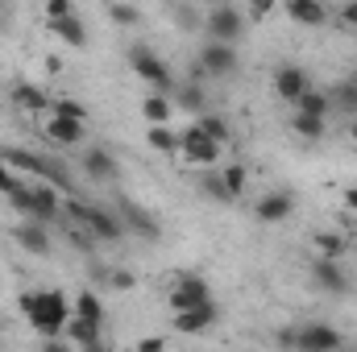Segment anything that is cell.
I'll return each mask as SVG.
<instances>
[{"label":"cell","instance_id":"6da1fadb","mask_svg":"<svg viewBox=\"0 0 357 352\" xmlns=\"http://www.w3.org/2000/svg\"><path fill=\"white\" fill-rule=\"evenodd\" d=\"M17 307L25 311V319L33 323V332H42L46 340H59L71 323V303L63 290H25L17 298Z\"/></svg>","mask_w":357,"mask_h":352},{"label":"cell","instance_id":"7a4b0ae2","mask_svg":"<svg viewBox=\"0 0 357 352\" xmlns=\"http://www.w3.org/2000/svg\"><path fill=\"white\" fill-rule=\"evenodd\" d=\"M8 203L25 216V220H33V224H54V216H59V207H63V199H59V191L50 186V182H38V186H17L13 195H8Z\"/></svg>","mask_w":357,"mask_h":352},{"label":"cell","instance_id":"3957f363","mask_svg":"<svg viewBox=\"0 0 357 352\" xmlns=\"http://www.w3.org/2000/svg\"><path fill=\"white\" fill-rule=\"evenodd\" d=\"M67 216H71L79 228H88L96 241H121V237H125L121 216L108 211V207H96V203H84V199H67Z\"/></svg>","mask_w":357,"mask_h":352},{"label":"cell","instance_id":"277c9868","mask_svg":"<svg viewBox=\"0 0 357 352\" xmlns=\"http://www.w3.org/2000/svg\"><path fill=\"white\" fill-rule=\"evenodd\" d=\"M204 33L208 42H220V46H237L241 33H245V13L233 8V4H216L204 13Z\"/></svg>","mask_w":357,"mask_h":352},{"label":"cell","instance_id":"5b68a950","mask_svg":"<svg viewBox=\"0 0 357 352\" xmlns=\"http://www.w3.org/2000/svg\"><path fill=\"white\" fill-rule=\"evenodd\" d=\"M129 63H133V75H142L150 88L158 91V95H167V91L175 88V71H171V67H167L150 46H142V42H137V46L129 50Z\"/></svg>","mask_w":357,"mask_h":352},{"label":"cell","instance_id":"8992f818","mask_svg":"<svg viewBox=\"0 0 357 352\" xmlns=\"http://www.w3.org/2000/svg\"><path fill=\"white\" fill-rule=\"evenodd\" d=\"M178 158L191 162V166H216V162H220V145L208 141V137L191 125V129L178 133Z\"/></svg>","mask_w":357,"mask_h":352},{"label":"cell","instance_id":"52a82bcc","mask_svg":"<svg viewBox=\"0 0 357 352\" xmlns=\"http://www.w3.org/2000/svg\"><path fill=\"white\" fill-rule=\"evenodd\" d=\"M208 303H212L208 282H204V278H195V273H178L175 290H171V311L183 315V311H195V307H208Z\"/></svg>","mask_w":357,"mask_h":352},{"label":"cell","instance_id":"ba28073f","mask_svg":"<svg viewBox=\"0 0 357 352\" xmlns=\"http://www.w3.org/2000/svg\"><path fill=\"white\" fill-rule=\"evenodd\" d=\"M195 63H199V71H204V75H212V79H225V75H233V71H237V46L204 42Z\"/></svg>","mask_w":357,"mask_h":352},{"label":"cell","instance_id":"9c48e42d","mask_svg":"<svg viewBox=\"0 0 357 352\" xmlns=\"http://www.w3.org/2000/svg\"><path fill=\"white\" fill-rule=\"evenodd\" d=\"M295 349L299 352H341L345 340H341V332H337L333 323H303Z\"/></svg>","mask_w":357,"mask_h":352},{"label":"cell","instance_id":"30bf717a","mask_svg":"<svg viewBox=\"0 0 357 352\" xmlns=\"http://www.w3.org/2000/svg\"><path fill=\"white\" fill-rule=\"evenodd\" d=\"M116 216H121V224H125L129 232H137L142 241H158V237H162L158 220H154L146 207H137L133 199H116Z\"/></svg>","mask_w":357,"mask_h":352},{"label":"cell","instance_id":"8fae6325","mask_svg":"<svg viewBox=\"0 0 357 352\" xmlns=\"http://www.w3.org/2000/svg\"><path fill=\"white\" fill-rule=\"evenodd\" d=\"M13 241H17L25 253H33V257H50V249H54L46 224H33V220H21V224L13 228Z\"/></svg>","mask_w":357,"mask_h":352},{"label":"cell","instance_id":"7c38bea8","mask_svg":"<svg viewBox=\"0 0 357 352\" xmlns=\"http://www.w3.org/2000/svg\"><path fill=\"white\" fill-rule=\"evenodd\" d=\"M307 88H312V83H307L303 67H295V63H282V67L274 71V91H278V99H287V104H299Z\"/></svg>","mask_w":357,"mask_h":352},{"label":"cell","instance_id":"4fadbf2b","mask_svg":"<svg viewBox=\"0 0 357 352\" xmlns=\"http://www.w3.org/2000/svg\"><path fill=\"white\" fill-rule=\"evenodd\" d=\"M42 133H46V141H54V145H63V150H71V145H79L88 133H84V125L79 120H67V116H46L42 120Z\"/></svg>","mask_w":357,"mask_h":352},{"label":"cell","instance_id":"5bb4252c","mask_svg":"<svg viewBox=\"0 0 357 352\" xmlns=\"http://www.w3.org/2000/svg\"><path fill=\"white\" fill-rule=\"evenodd\" d=\"M79 170H84V178H91V182H112V178H116V158H112L108 150L91 145V150L79 154Z\"/></svg>","mask_w":357,"mask_h":352},{"label":"cell","instance_id":"9a60e30c","mask_svg":"<svg viewBox=\"0 0 357 352\" xmlns=\"http://www.w3.org/2000/svg\"><path fill=\"white\" fill-rule=\"evenodd\" d=\"M312 282H316L320 290H328V294H349V278H345L341 262L316 257V262H312Z\"/></svg>","mask_w":357,"mask_h":352},{"label":"cell","instance_id":"2e32d148","mask_svg":"<svg viewBox=\"0 0 357 352\" xmlns=\"http://www.w3.org/2000/svg\"><path fill=\"white\" fill-rule=\"evenodd\" d=\"M291 211H295V199H291L287 191H270V195H262V199L254 203V216H258L262 224H282Z\"/></svg>","mask_w":357,"mask_h":352},{"label":"cell","instance_id":"e0dca14e","mask_svg":"<svg viewBox=\"0 0 357 352\" xmlns=\"http://www.w3.org/2000/svg\"><path fill=\"white\" fill-rule=\"evenodd\" d=\"M216 319H220V311H216V303H208V307H195V311L175 315V332H183V336H199V332H208Z\"/></svg>","mask_w":357,"mask_h":352},{"label":"cell","instance_id":"ac0fdd59","mask_svg":"<svg viewBox=\"0 0 357 352\" xmlns=\"http://www.w3.org/2000/svg\"><path fill=\"white\" fill-rule=\"evenodd\" d=\"M171 104L175 108H183V112H195V116H204L208 112V91H204V83H178L175 95H171Z\"/></svg>","mask_w":357,"mask_h":352},{"label":"cell","instance_id":"d6986e66","mask_svg":"<svg viewBox=\"0 0 357 352\" xmlns=\"http://www.w3.org/2000/svg\"><path fill=\"white\" fill-rule=\"evenodd\" d=\"M287 17L299 21V25H324L328 21V8L320 0H287Z\"/></svg>","mask_w":357,"mask_h":352},{"label":"cell","instance_id":"ffe728a7","mask_svg":"<svg viewBox=\"0 0 357 352\" xmlns=\"http://www.w3.org/2000/svg\"><path fill=\"white\" fill-rule=\"evenodd\" d=\"M46 29H50V33H59L67 46H79V50L88 46V29H84V21H79L75 13H71V17H63V21H46Z\"/></svg>","mask_w":357,"mask_h":352},{"label":"cell","instance_id":"44dd1931","mask_svg":"<svg viewBox=\"0 0 357 352\" xmlns=\"http://www.w3.org/2000/svg\"><path fill=\"white\" fill-rule=\"evenodd\" d=\"M8 99H13L17 108H29V112H46V104H54V99H50L46 91H42V88H33V83H13Z\"/></svg>","mask_w":357,"mask_h":352},{"label":"cell","instance_id":"7402d4cb","mask_svg":"<svg viewBox=\"0 0 357 352\" xmlns=\"http://www.w3.org/2000/svg\"><path fill=\"white\" fill-rule=\"evenodd\" d=\"M63 336H67L71 344H79V352H91L96 344H104V340H100V328H96V323H84V319H75V315H71V323H67Z\"/></svg>","mask_w":357,"mask_h":352},{"label":"cell","instance_id":"603a6c76","mask_svg":"<svg viewBox=\"0 0 357 352\" xmlns=\"http://www.w3.org/2000/svg\"><path fill=\"white\" fill-rule=\"evenodd\" d=\"M312 245H316V257H328V262H341L349 241L341 232H312Z\"/></svg>","mask_w":357,"mask_h":352},{"label":"cell","instance_id":"cb8c5ba5","mask_svg":"<svg viewBox=\"0 0 357 352\" xmlns=\"http://www.w3.org/2000/svg\"><path fill=\"white\" fill-rule=\"evenodd\" d=\"M195 129H199L208 141H216V145H225V141L233 137V129H229V120H225L220 112H204V116L195 120Z\"/></svg>","mask_w":357,"mask_h":352},{"label":"cell","instance_id":"d4e9b609","mask_svg":"<svg viewBox=\"0 0 357 352\" xmlns=\"http://www.w3.org/2000/svg\"><path fill=\"white\" fill-rule=\"evenodd\" d=\"M171 112H175L171 95H158V91H154V95H146V99H142V116H146L150 125H167V120H171Z\"/></svg>","mask_w":357,"mask_h":352},{"label":"cell","instance_id":"484cf974","mask_svg":"<svg viewBox=\"0 0 357 352\" xmlns=\"http://www.w3.org/2000/svg\"><path fill=\"white\" fill-rule=\"evenodd\" d=\"M75 319H84V323H104V303H100V294H91V290H79V298H75Z\"/></svg>","mask_w":357,"mask_h":352},{"label":"cell","instance_id":"4316f807","mask_svg":"<svg viewBox=\"0 0 357 352\" xmlns=\"http://www.w3.org/2000/svg\"><path fill=\"white\" fill-rule=\"evenodd\" d=\"M328 99H333L341 112H349V116L357 120V71H354V75H345V79L337 83V91H333Z\"/></svg>","mask_w":357,"mask_h":352},{"label":"cell","instance_id":"83f0119b","mask_svg":"<svg viewBox=\"0 0 357 352\" xmlns=\"http://www.w3.org/2000/svg\"><path fill=\"white\" fill-rule=\"evenodd\" d=\"M146 141H150V150H158V154H178V133L171 125H150V129H146Z\"/></svg>","mask_w":357,"mask_h":352},{"label":"cell","instance_id":"f1b7e54d","mask_svg":"<svg viewBox=\"0 0 357 352\" xmlns=\"http://www.w3.org/2000/svg\"><path fill=\"white\" fill-rule=\"evenodd\" d=\"M328 108H333V99H328V95H324V91H303V99H299V104H295V112H299V116H316V120H324V116H328Z\"/></svg>","mask_w":357,"mask_h":352},{"label":"cell","instance_id":"f546056e","mask_svg":"<svg viewBox=\"0 0 357 352\" xmlns=\"http://www.w3.org/2000/svg\"><path fill=\"white\" fill-rule=\"evenodd\" d=\"M199 191H204L208 199H216V203H233V195H229V186H225L220 170H208V175L199 178Z\"/></svg>","mask_w":357,"mask_h":352},{"label":"cell","instance_id":"4dcf8cb0","mask_svg":"<svg viewBox=\"0 0 357 352\" xmlns=\"http://www.w3.org/2000/svg\"><path fill=\"white\" fill-rule=\"evenodd\" d=\"M291 129H295L299 137H307V141H320V137H324V120H316V116H299V112H295Z\"/></svg>","mask_w":357,"mask_h":352},{"label":"cell","instance_id":"1f68e13d","mask_svg":"<svg viewBox=\"0 0 357 352\" xmlns=\"http://www.w3.org/2000/svg\"><path fill=\"white\" fill-rule=\"evenodd\" d=\"M220 178H225V186H229V195H233V203H237V199L245 195V182H250V178H245V166H225Z\"/></svg>","mask_w":357,"mask_h":352},{"label":"cell","instance_id":"d6a6232c","mask_svg":"<svg viewBox=\"0 0 357 352\" xmlns=\"http://www.w3.org/2000/svg\"><path fill=\"white\" fill-rule=\"evenodd\" d=\"M171 17H175V25H183V29H204V17H199L191 4H175Z\"/></svg>","mask_w":357,"mask_h":352},{"label":"cell","instance_id":"836d02e7","mask_svg":"<svg viewBox=\"0 0 357 352\" xmlns=\"http://www.w3.org/2000/svg\"><path fill=\"white\" fill-rule=\"evenodd\" d=\"M108 21H112V25H137L142 13H137L133 4H108Z\"/></svg>","mask_w":357,"mask_h":352},{"label":"cell","instance_id":"e575fe53","mask_svg":"<svg viewBox=\"0 0 357 352\" xmlns=\"http://www.w3.org/2000/svg\"><path fill=\"white\" fill-rule=\"evenodd\" d=\"M54 116H67V120L88 125V108H84V104H75V99H54Z\"/></svg>","mask_w":357,"mask_h":352},{"label":"cell","instance_id":"d590c367","mask_svg":"<svg viewBox=\"0 0 357 352\" xmlns=\"http://www.w3.org/2000/svg\"><path fill=\"white\" fill-rule=\"evenodd\" d=\"M104 282H108L112 290H133V282H137V278H133L129 269H112V273H104Z\"/></svg>","mask_w":357,"mask_h":352},{"label":"cell","instance_id":"8d00e7d4","mask_svg":"<svg viewBox=\"0 0 357 352\" xmlns=\"http://www.w3.org/2000/svg\"><path fill=\"white\" fill-rule=\"evenodd\" d=\"M17 186H21V178L8 170V162H4V154H0V195H13Z\"/></svg>","mask_w":357,"mask_h":352},{"label":"cell","instance_id":"74e56055","mask_svg":"<svg viewBox=\"0 0 357 352\" xmlns=\"http://www.w3.org/2000/svg\"><path fill=\"white\" fill-rule=\"evenodd\" d=\"M274 344L291 352L295 344H299V328H278V332H274Z\"/></svg>","mask_w":357,"mask_h":352},{"label":"cell","instance_id":"f35d334b","mask_svg":"<svg viewBox=\"0 0 357 352\" xmlns=\"http://www.w3.org/2000/svg\"><path fill=\"white\" fill-rule=\"evenodd\" d=\"M71 13H75V8H71L67 0H50V4H46V21H63V17H71Z\"/></svg>","mask_w":357,"mask_h":352},{"label":"cell","instance_id":"ab89813d","mask_svg":"<svg viewBox=\"0 0 357 352\" xmlns=\"http://www.w3.org/2000/svg\"><path fill=\"white\" fill-rule=\"evenodd\" d=\"M137 352H167V340H162V336H150V340L137 344Z\"/></svg>","mask_w":357,"mask_h":352},{"label":"cell","instance_id":"60d3db41","mask_svg":"<svg viewBox=\"0 0 357 352\" xmlns=\"http://www.w3.org/2000/svg\"><path fill=\"white\" fill-rule=\"evenodd\" d=\"M341 21H345V25H354V29H357V4H345V8H341Z\"/></svg>","mask_w":357,"mask_h":352},{"label":"cell","instance_id":"b9f144b4","mask_svg":"<svg viewBox=\"0 0 357 352\" xmlns=\"http://www.w3.org/2000/svg\"><path fill=\"white\" fill-rule=\"evenodd\" d=\"M42 352H75V349H67V344H59V340H46V344H42Z\"/></svg>","mask_w":357,"mask_h":352},{"label":"cell","instance_id":"7bdbcfd3","mask_svg":"<svg viewBox=\"0 0 357 352\" xmlns=\"http://www.w3.org/2000/svg\"><path fill=\"white\" fill-rule=\"evenodd\" d=\"M345 207H349V211H357V186H349V191H345Z\"/></svg>","mask_w":357,"mask_h":352},{"label":"cell","instance_id":"ee69618b","mask_svg":"<svg viewBox=\"0 0 357 352\" xmlns=\"http://www.w3.org/2000/svg\"><path fill=\"white\" fill-rule=\"evenodd\" d=\"M349 137H354V145H357V120H354V125H349Z\"/></svg>","mask_w":357,"mask_h":352},{"label":"cell","instance_id":"f6af8a7d","mask_svg":"<svg viewBox=\"0 0 357 352\" xmlns=\"http://www.w3.org/2000/svg\"><path fill=\"white\" fill-rule=\"evenodd\" d=\"M341 352H357V349H341Z\"/></svg>","mask_w":357,"mask_h":352}]
</instances>
